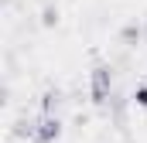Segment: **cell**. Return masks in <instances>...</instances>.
<instances>
[{
  "mask_svg": "<svg viewBox=\"0 0 147 143\" xmlns=\"http://www.w3.org/2000/svg\"><path fill=\"white\" fill-rule=\"evenodd\" d=\"M89 99L96 106H106L113 99V68L110 65H96L89 72Z\"/></svg>",
  "mask_w": 147,
  "mask_h": 143,
  "instance_id": "6da1fadb",
  "label": "cell"
},
{
  "mask_svg": "<svg viewBox=\"0 0 147 143\" xmlns=\"http://www.w3.org/2000/svg\"><path fill=\"white\" fill-rule=\"evenodd\" d=\"M58 140H62V119H58V112H41L34 119L31 143H58Z\"/></svg>",
  "mask_w": 147,
  "mask_h": 143,
  "instance_id": "7a4b0ae2",
  "label": "cell"
},
{
  "mask_svg": "<svg viewBox=\"0 0 147 143\" xmlns=\"http://www.w3.org/2000/svg\"><path fill=\"white\" fill-rule=\"evenodd\" d=\"M140 41H144V24L127 21V24L120 27V44H123V48H137Z\"/></svg>",
  "mask_w": 147,
  "mask_h": 143,
  "instance_id": "3957f363",
  "label": "cell"
},
{
  "mask_svg": "<svg viewBox=\"0 0 147 143\" xmlns=\"http://www.w3.org/2000/svg\"><path fill=\"white\" fill-rule=\"evenodd\" d=\"M38 102H41V112H58V106H62V96H58V92H45Z\"/></svg>",
  "mask_w": 147,
  "mask_h": 143,
  "instance_id": "277c9868",
  "label": "cell"
},
{
  "mask_svg": "<svg viewBox=\"0 0 147 143\" xmlns=\"http://www.w3.org/2000/svg\"><path fill=\"white\" fill-rule=\"evenodd\" d=\"M130 99H134V106H137V109H147V82L134 89V96H130Z\"/></svg>",
  "mask_w": 147,
  "mask_h": 143,
  "instance_id": "5b68a950",
  "label": "cell"
},
{
  "mask_svg": "<svg viewBox=\"0 0 147 143\" xmlns=\"http://www.w3.org/2000/svg\"><path fill=\"white\" fill-rule=\"evenodd\" d=\"M144 44H147V24H144Z\"/></svg>",
  "mask_w": 147,
  "mask_h": 143,
  "instance_id": "8992f818",
  "label": "cell"
}]
</instances>
